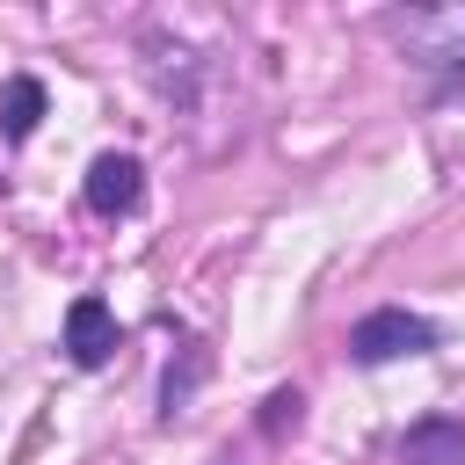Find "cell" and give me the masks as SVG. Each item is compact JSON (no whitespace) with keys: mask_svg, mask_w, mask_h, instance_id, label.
Masks as SVG:
<instances>
[{"mask_svg":"<svg viewBox=\"0 0 465 465\" xmlns=\"http://www.w3.org/2000/svg\"><path fill=\"white\" fill-rule=\"evenodd\" d=\"M109 349H116V320H109V305H102V298H73V305H65V356H73L80 371H102Z\"/></svg>","mask_w":465,"mask_h":465,"instance_id":"277c9868","label":"cell"},{"mask_svg":"<svg viewBox=\"0 0 465 465\" xmlns=\"http://www.w3.org/2000/svg\"><path fill=\"white\" fill-rule=\"evenodd\" d=\"M203 378V349H189L182 356V371H167V385H160V400H167V414H182V400H189V385Z\"/></svg>","mask_w":465,"mask_h":465,"instance_id":"52a82bcc","label":"cell"},{"mask_svg":"<svg viewBox=\"0 0 465 465\" xmlns=\"http://www.w3.org/2000/svg\"><path fill=\"white\" fill-rule=\"evenodd\" d=\"M298 407H305L298 392H269V414H262V429H269V436H283V429H298Z\"/></svg>","mask_w":465,"mask_h":465,"instance_id":"ba28073f","label":"cell"},{"mask_svg":"<svg viewBox=\"0 0 465 465\" xmlns=\"http://www.w3.org/2000/svg\"><path fill=\"white\" fill-rule=\"evenodd\" d=\"M36 116H44V80H36V73H15V80L0 87V138L22 145V138L36 131Z\"/></svg>","mask_w":465,"mask_h":465,"instance_id":"8992f818","label":"cell"},{"mask_svg":"<svg viewBox=\"0 0 465 465\" xmlns=\"http://www.w3.org/2000/svg\"><path fill=\"white\" fill-rule=\"evenodd\" d=\"M421 349H436V327L421 312H407V305H378V312H363L349 327L356 363H392V356H421Z\"/></svg>","mask_w":465,"mask_h":465,"instance_id":"7a4b0ae2","label":"cell"},{"mask_svg":"<svg viewBox=\"0 0 465 465\" xmlns=\"http://www.w3.org/2000/svg\"><path fill=\"white\" fill-rule=\"evenodd\" d=\"M385 36L407 51V65L443 73V80H465V0H458V7H407V15H385Z\"/></svg>","mask_w":465,"mask_h":465,"instance_id":"6da1fadb","label":"cell"},{"mask_svg":"<svg viewBox=\"0 0 465 465\" xmlns=\"http://www.w3.org/2000/svg\"><path fill=\"white\" fill-rule=\"evenodd\" d=\"M138 196H145V167H138L131 153H102V160L87 167V211H94V218H131Z\"/></svg>","mask_w":465,"mask_h":465,"instance_id":"3957f363","label":"cell"},{"mask_svg":"<svg viewBox=\"0 0 465 465\" xmlns=\"http://www.w3.org/2000/svg\"><path fill=\"white\" fill-rule=\"evenodd\" d=\"M400 465H465V421H414L400 436Z\"/></svg>","mask_w":465,"mask_h":465,"instance_id":"5b68a950","label":"cell"}]
</instances>
